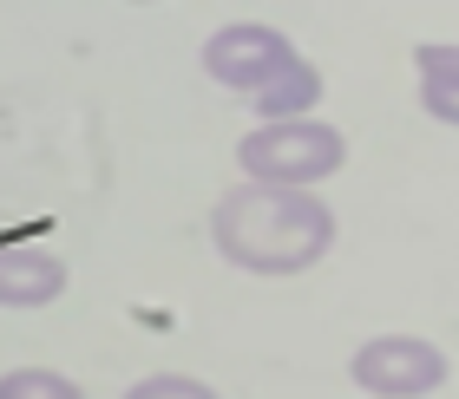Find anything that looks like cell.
<instances>
[{"mask_svg":"<svg viewBox=\"0 0 459 399\" xmlns=\"http://www.w3.org/2000/svg\"><path fill=\"white\" fill-rule=\"evenodd\" d=\"M211 242L249 276H308L335 242V209L282 183H237L211 209Z\"/></svg>","mask_w":459,"mask_h":399,"instance_id":"1","label":"cell"},{"mask_svg":"<svg viewBox=\"0 0 459 399\" xmlns=\"http://www.w3.org/2000/svg\"><path fill=\"white\" fill-rule=\"evenodd\" d=\"M237 164H243V183L308 191V183L335 177L348 164V138L322 118H276V124H256V132L237 144Z\"/></svg>","mask_w":459,"mask_h":399,"instance_id":"2","label":"cell"},{"mask_svg":"<svg viewBox=\"0 0 459 399\" xmlns=\"http://www.w3.org/2000/svg\"><path fill=\"white\" fill-rule=\"evenodd\" d=\"M453 361L433 341H420V334H381V341L354 347L348 361V380L374 393V399H420V393H440L446 386Z\"/></svg>","mask_w":459,"mask_h":399,"instance_id":"3","label":"cell"},{"mask_svg":"<svg viewBox=\"0 0 459 399\" xmlns=\"http://www.w3.org/2000/svg\"><path fill=\"white\" fill-rule=\"evenodd\" d=\"M289 59H296L289 33L263 27V20H237V27H217L211 39H204V72H211L223 92H237V98L263 92Z\"/></svg>","mask_w":459,"mask_h":399,"instance_id":"4","label":"cell"},{"mask_svg":"<svg viewBox=\"0 0 459 399\" xmlns=\"http://www.w3.org/2000/svg\"><path fill=\"white\" fill-rule=\"evenodd\" d=\"M66 288V262L53 249H0V308H47Z\"/></svg>","mask_w":459,"mask_h":399,"instance_id":"5","label":"cell"},{"mask_svg":"<svg viewBox=\"0 0 459 399\" xmlns=\"http://www.w3.org/2000/svg\"><path fill=\"white\" fill-rule=\"evenodd\" d=\"M316 98H322V66H308L302 53L289 59V66L269 79L263 92H249V105L263 112V124H276V118H308V112H316Z\"/></svg>","mask_w":459,"mask_h":399,"instance_id":"6","label":"cell"},{"mask_svg":"<svg viewBox=\"0 0 459 399\" xmlns=\"http://www.w3.org/2000/svg\"><path fill=\"white\" fill-rule=\"evenodd\" d=\"M413 72H420V105L440 124H459V47L446 39H427L413 47Z\"/></svg>","mask_w":459,"mask_h":399,"instance_id":"7","label":"cell"},{"mask_svg":"<svg viewBox=\"0 0 459 399\" xmlns=\"http://www.w3.org/2000/svg\"><path fill=\"white\" fill-rule=\"evenodd\" d=\"M0 399H86V393L59 367H13V373H0Z\"/></svg>","mask_w":459,"mask_h":399,"instance_id":"8","label":"cell"},{"mask_svg":"<svg viewBox=\"0 0 459 399\" xmlns=\"http://www.w3.org/2000/svg\"><path fill=\"white\" fill-rule=\"evenodd\" d=\"M125 399H217V386L191 380V373H144Z\"/></svg>","mask_w":459,"mask_h":399,"instance_id":"9","label":"cell"}]
</instances>
